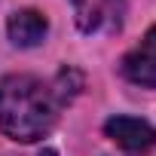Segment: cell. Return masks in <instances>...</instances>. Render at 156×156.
<instances>
[{"label": "cell", "instance_id": "6da1fadb", "mask_svg": "<svg viewBox=\"0 0 156 156\" xmlns=\"http://www.w3.org/2000/svg\"><path fill=\"white\" fill-rule=\"evenodd\" d=\"M58 98L52 86L31 73H9L0 80V132L12 141L31 144L52 132L58 119Z\"/></svg>", "mask_w": 156, "mask_h": 156}, {"label": "cell", "instance_id": "7a4b0ae2", "mask_svg": "<svg viewBox=\"0 0 156 156\" xmlns=\"http://www.w3.org/2000/svg\"><path fill=\"white\" fill-rule=\"evenodd\" d=\"M122 76L135 86L156 89V25L141 37L135 49L126 52L122 58Z\"/></svg>", "mask_w": 156, "mask_h": 156}, {"label": "cell", "instance_id": "3957f363", "mask_svg": "<svg viewBox=\"0 0 156 156\" xmlns=\"http://www.w3.org/2000/svg\"><path fill=\"white\" fill-rule=\"evenodd\" d=\"M104 132L110 141H116L122 150H132V153H144L156 144V129L138 116H110L104 122Z\"/></svg>", "mask_w": 156, "mask_h": 156}, {"label": "cell", "instance_id": "277c9868", "mask_svg": "<svg viewBox=\"0 0 156 156\" xmlns=\"http://www.w3.org/2000/svg\"><path fill=\"white\" fill-rule=\"evenodd\" d=\"M70 3L83 34H95L110 22L119 25V0H70Z\"/></svg>", "mask_w": 156, "mask_h": 156}, {"label": "cell", "instance_id": "5b68a950", "mask_svg": "<svg viewBox=\"0 0 156 156\" xmlns=\"http://www.w3.org/2000/svg\"><path fill=\"white\" fill-rule=\"evenodd\" d=\"M6 31H9V40L16 46H37V43H43V37L49 31V22L37 9H19V12L9 16Z\"/></svg>", "mask_w": 156, "mask_h": 156}, {"label": "cell", "instance_id": "8992f818", "mask_svg": "<svg viewBox=\"0 0 156 156\" xmlns=\"http://www.w3.org/2000/svg\"><path fill=\"white\" fill-rule=\"evenodd\" d=\"M80 89H83V76H80V70H73V67H61L58 76H55V83H52V92H55L58 104L70 101Z\"/></svg>", "mask_w": 156, "mask_h": 156}, {"label": "cell", "instance_id": "52a82bcc", "mask_svg": "<svg viewBox=\"0 0 156 156\" xmlns=\"http://www.w3.org/2000/svg\"><path fill=\"white\" fill-rule=\"evenodd\" d=\"M40 156H58V153H55V150H52V147H46V150H43V153H40Z\"/></svg>", "mask_w": 156, "mask_h": 156}]
</instances>
